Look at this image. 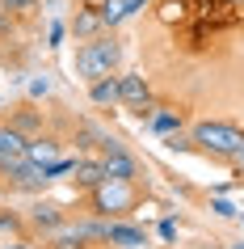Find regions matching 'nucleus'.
<instances>
[{"mask_svg": "<svg viewBox=\"0 0 244 249\" xmlns=\"http://www.w3.org/2000/svg\"><path fill=\"white\" fill-rule=\"evenodd\" d=\"M118 64H122V42L114 34H97V38L76 47V76L89 80V85L101 76H114Z\"/></svg>", "mask_w": 244, "mask_h": 249, "instance_id": "obj_1", "label": "nucleus"}, {"mask_svg": "<svg viewBox=\"0 0 244 249\" xmlns=\"http://www.w3.org/2000/svg\"><path fill=\"white\" fill-rule=\"evenodd\" d=\"M89 207H93V215H101V220H122V215H130V211L139 207V190H135V182L105 178L101 186L89 190Z\"/></svg>", "mask_w": 244, "mask_h": 249, "instance_id": "obj_2", "label": "nucleus"}, {"mask_svg": "<svg viewBox=\"0 0 244 249\" xmlns=\"http://www.w3.org/2000/svg\"><path fill=\"white\" fill-rule=\"evenodd\" d=\"M190 140H194V148H202V152H211L219 160H236L244 152V131L231 127V123H194Z\"/></svg>", "mask_w": 244, "mask_h": 249, "instance_id": "obj_3", "label": "nucleus"}, {"mask_svg": "<svg viewBox=\"0 0 244 249\" xmlns=\"http://www.w3.org/2000/svg\"><path fill=\"white\" fill-rule=\"evenodd\" d=\"M0 178L9 182V190H21V195H42L55 182L51 173H47V165H34V160H17L9 169H0Z\"/></svg>", "mask_w": 244, "mask_h": 249, "instance_id": "obj_4", "label": "nucleus"}, {"mask_svg": "<svg viewBox=\"0 0 244 249\" xmlns=\"http://www.w3.org/2000/svg\"><path fill=\"white\" fill-rule=\"evenodd\" d=\"M101 165H105V178H118V182H135L139 178V160L127 152V144L122 140H114V135H105L101 140Z\"/></svg>", "mask_w": 244, "mask_h": 249, "instance_id": "obj_5", "label": "nucleus"}, {"mask_svg": "<svg viewBox=\"0 0 244 249\" xmlns=\"http://www.w3.org/2000/svg\"><path fill=\"white\" fill-rule=\"evenodd\" d=\"M118 102L122 106H130V114L139 110V106H152V89H147V80L143 76H118Z\"/></svg>", "mask_w": 244, "mask_h": 249, "instance_id": "obj_6", "label": "nucleus"}, {"mask_svg": "<svg viewBox=\"0 0 244 249\" xmlns=\"http://www.w3.org/2000/svg\"><path fill=\"white\" fill-rule=\"evenodd\" d=\"M26 224H34L38 232H55L59 224H67V215H64V207H59V203H47V198H38V203L30 207Z\"/></svg>", "mask_w": 244, "mask_h": 249, "instance_id": "obj_7", "label": "nucleus"}, {"mask_svg": "<svg viewBox=\"0 0 244 249\" xmlns=\"http://www.w3.org/2000/svg\"><path fill=\"white\" fill-rule=\"evenodd\" d=\"M26 135L13 131V127H0V169H9V165H17V160H26Z\"/></svg>", "mask_w": 244, "mask_h": 249, "instance_id": "obj_8", "label": "nucleus"}, {"mask_svg": "<svg viewBox=\"0 0 244 249\" xmlns=\"http://www.w3.org/2000/svg\"><path fill=\"white\" fill-rule=\"evenodd\" d=\"M72 34H76V42H89V38H97V34H105L101 9H80V13L72 17Z\"/></svg>", "mask_w": 244, "mask_h": 249, "instance_id": "obj_9", "label": "nucleus"}, {"mask_svg": "<svg viewBox=\"0 0 244 249\" xmlns=\"http://www.w3.org/2000/svg\"><path fill=\"white\" fill-rule=\"evenodd\" d=\"M84 241H93L89 224H59V228L51 232V245L55 249H80Z\"/></svg>", "mask_w": 244, "mask_h": 249, "instance_id": "obj_10", "label": "nucleus"}, {"mask_svg": "<svg viewBox=\"0 0 244 249\" xmlns=\"http://www.w3.org/2000/svg\"><path fill=\"white\" fill-rule=\"evenodd\" d=\"M105 241H110V245H122V249H143V245H147V236H143L135 224H118V220H110Z\"/></svg>", "mask_w": 244, "mask_h": 249, "instance_id": "obj_11", "label": "nucleus"}, {"mask_svg": "<svg viewBox=\"0 0 244 249\" xmlns=\"http://www.w3.org/2000/svg\"><path fill=\"white\" fill-rule=\"evenodd\" d=\"M72 182L80 186V190H93V186L105 182V165L101 160H76V169H72Z\"/></svg>", "mask_w": 244, "mask_h": 249, "instance_id": "obj_12", "label": "nucleus"}, {"mask_svg": "<svg viewBox=\"0 0 244 249\" xmlns=\"http://www.w3.org/2000/svg\"><path fill=\"white\" fill-rule=\"evenodd\" d=\"M26 160H34V165H51V160H59V144L47 140V135H34V140L26 144Z\"/></svg>", "mask_w": 244, "mask_h": 249, "instance_id": "obj_13", "label": "nucleus"}, {"mask_svg": "<svg viewBox=\"0 0 244 249\" xmlns=\"http://www.w3.org/2000/svg\"><path fill=\"white\" fill-rule=\"evenodd\" d=\"M9 127H13V131H21L26 140H34V135H42V114L26 106V110H17V114L9 118Z\"/></svg>", "mask_w": 244, "mask_h": 249, "instance_id": "obj_14", "label": "nucleus"}, {"mask_svg": "<svg viewBox=\"0 0 244 249\" xmlns=\"http://www.w3.org/2000/svg\"><path fill=\"white\" fill-rule=\"evenodd\" d=\"M93 102H97V106H114L118 102V76L93 80Z\"/></svg>", "mask_w": 244, "mask_h": 249, "instance_id": "obj_15", "label": "nucleus"}, {"mask_svg": "<svg viewBox=\"0 0 244 249\" xmlns=\"http://www.w3.org/2000/svg\"><path fill=\"white\" fill-rule=\"evenodd\" d=\"M130 17V9H127V0H105L101 4V21H105V30H114V26H122Z\"/></svg>", "mask_w": 244, "mask_h": 249, "instance_id": "obj_16", "label": "nucleus"}, {"mask_svg": "<svg viewBox=\"0 0 244 249\" xmlns=\"http://www.w3.org/2000/svg\"><path fill=\"white\" fill-rule=\"evenodd\" d=\"M152 127L160 135H168V131H177V127H181V114H152Z\"/></svg>", "mask_w": 244, "mask_h": 249, "instance_id": "obj_17", "label": "nucleus"}, {"mask_svg": "<svg viewBox=\"0 0 244 249\" xmlns=\"http://www.w3.org/2000/svg\"><path fill=\"white\" fill-rule=\"evenodd\" d=\"M21 228H26V220H21V215H13V211H0V232L21 236Z\"/></svg>", "mask_w": 244, "mask_h": 249, "instance_id": "obj_18", "label": "nucleus"}, {"mask_svg": "<svg viewBox=\"0 0 244 249\" xmlns=\"http://www.w3.org/2000/svg\"><path fill=\"white\" fill-rule=\"evenodd\" d=\"M42 93H51V80H30V97H42Z\"/></svg>", "mask_w": 244, "mask_h": 249, "instance_id": "obj_19", "label": "nucleus"}, {"mask_svg": "<svg viewBox=\"0 0 244 249\" xmlns=\"http://www.w3.org/2000/svg\"><path fill=\"white\" fill-rule=\"evenodd\" d=\"M211 211H219V215H228V220H231V215H240V211L231 207V203H223V198H215V203H211Z\"/></svg>", "mask_w": 244, "mask_h": 249, "instance_id": "obj_20", "label": "nucleus"}, {"mask_svg": "<svg viewBox=\"0 0 244 249\" xmlns=\"http://www.w3.org/2000/svg\"><path fill=\"white\" fill-rule=\"evenodd\" d=\"M0 249H34V241H26V236H13V241H4Z\"/></svg>", "mask_w": 244, "mask_h": 249, "instance_id": "obj_21", "label": "nucleus"}, {"mask_svg": "<svg viewBox=\"0 0 244 249\" xmlns=\"http://www.w3.org/2000/svg\"><path fill=\"white\" fill-rule=\"evenodd\" d=\"M26 4H34V0H4V13H13V9H26Z\"/></svg>", "mask_w": 244, "mask_h": 249, "instance_id": "obj_22", "label": "nucleus"}, {"mask_svg": "<svg viewBox=\"0 0 244 249\" xmlns=\"http://www.w3.org/2000/svg\"><path fill=\"white\" fill-rule=\"evenodd\" d=\"M143 4H152V0H127V9H130V13H139Z\"/></svg>", "mask_w": 244, "mask_h": 249, "instance_id": "obj_23", "label": "nucleus"}, {"mask_svg": "<svg viewBox=\"0 0 244 249\" xmlns=\"http://www.w3.org/2000/svg\"><path fill=\"white\" fill-rule=\"evenodd\" d=\"M236 160H240V173H244V152H240V157H236Z\"/></svg>", "mask_w": 244, "mask_h": 249, "instance_id": "obj_24", "label": "nucleus"}, {"mask_svg": "<svg viewBox=\"0 0 244 249\" xmlns=\"http://www.w3.org/2000/svg\"><path fill=\"white\" fill-rule=\"evenodd\" d=\"M231 249H244V241H240V245H231Z\"/></svg>", "mask_w": 244, "mask_h": 249, "instance_id": "obj_25", "label": "nucleus"}, {"mask_svg": "<svg viewBox=\"0 0 244 249\" xmlns=\"http://www.w3.org/2000/svg\"><path fill=\"white\" fill-rule=\"evenodd\" d=\"M0 26H4V17H0Z\"/></svg>", "mask_w": 244, "mask_h": 249, "instance_id": "obj_26", "label": "nucleus"}, {"mask_svg": "<svg viewBox=\"0 0 244 249\" xmlns=\"http://www.w3.org/2000/svg\"><path fill=\"white\" fill-rule=\"evenodd\" d=\"M0 106H4V97H0Z\"/></svg>", "mask_w": 244, "mask_h": 249, "instance_id": "obj_27", "label": "nucleus"}]
</instances>
